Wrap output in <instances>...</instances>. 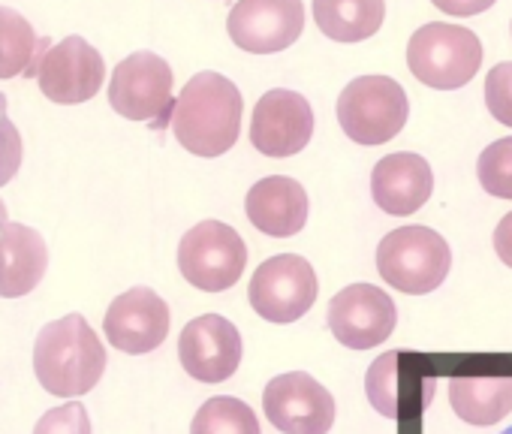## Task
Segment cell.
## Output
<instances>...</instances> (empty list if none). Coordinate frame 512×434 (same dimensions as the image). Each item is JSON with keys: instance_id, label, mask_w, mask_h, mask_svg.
<instances>
[{"instance_id": "ac0fdd59", "label": "cell", "mask_w": 512, "mask_h": 434, "mask_svg": "<svg viewBox=\"0 0 512 434\" xmlns=\"http://www.w3.org/2000/svg\"><path fill=\"white\" fill-rule=\"evenodd\" d=\"M49 269V248L34 227L16 224L0 205V296L22 299L40 287Z\"/></svg>"}, {"instance_id": "e0dca14e", "label": "cell", "mask_w": 512, "mask_h": 434, "mask_svg": "<svg viewBox=\"0 0 512 434\" xmlns=\"http://www.w3.org/2000/svg\"><path fill=\"white\" fill-rule=\"evenodd\" d=\"M308 193L296 178L287 175H269L256 181L244 199L247 221L272 236V239H290L305 230L308 224Z\"/></svg>"}, {"instance_id": "4fadbf2b", "label": "cell", "mask_w": 512, "mask_h": 434, "mask_svg": "<svg viewBox=\"0 0 512 434\" xmlns=\"http://www.w3.org/2000/svg\"><path fill=\"white\" fill-rule=\"evenodd\" d=\"M103 79H106V61L82 37H64L58 46H52L43 55L37 67L40 91L61 106L88 103L91 97L100 94Z\"/></svg>"}, {"instance_id": "f546056e", "label": "cell", "mask_w": 512, "mask_h": 434, "mask_svg": "<svg viewBox=\"0 0 512 434\" xmlns=\"http://www.w3.org/2000/svg\"><path fill=\"white\" fill-rule=\"evenodd\" d=\"M500 434H512V425H509V428H503V431H500Z\"/></svg>"}, {"instance_id": "5bb4252c", "label": "cell", "mask_w": 512, "mask_h": 434, "mask_svg": "<svg viewBox=\"0 0 512 434\" xmlns=\"http://www.w3.org/2000/svg\"><path fill=\"white\" fill-rule=\"evenodd\" d=\"M241 353V332L220 314H202L190 320L178 338V359L199 383L229 380L241 365Z\"/></svg>"}, {"instance_id": "52a82bcc", "label": "cell", "mask_w": 512, "mask_h": 434, "mask_svg": "<svg viewBox=\"0 0 512 434\" xmlns=\"http://www.w3.org/2000/svg\"><path fill=\"white\" fill-rule=\"evenodd\" d=\"M320 296V281L314 266L299 254L269 257L253 272L247 299L250 308L269 323H296L302 320Z\"/></svg>"}, {"instance_id": "44dd1931", "label": "cell", "mask_w": 512, "mask_h": 434, "mask_svg": "<svg viewBox=\"0 0 512 434\" xmlns=\"http://www.w3.org/2000/svg\"><path fill=\"white\" fill-rule=\"evenodd\" d=\"M386 0H314V22L335 43H362L383 28Z\"/></svg>"}, {"instance_id": "5b68a950", "label": "cell", "mask_w": 512, "mask_h": 434, "mask_svg": "<svg viewBox=\"0 0 512 434\" xmlns=\"http://www.w3.org/2000/svg\"><path fill=\"white\" fill-rule=\"evenodd\" d=\"M410 115L404 88L389 76H359L338 97L341 130L356 145H383L395 139Z\"/></svg>"}, {"instance_id": "7402d4cb", "label": "cell", "mask_w": 512, "mask_h": 434, "mask_svg": "<svg viewBox=\"0 0 512 434\" xmlns=\"http://www.w3.org/2000/svg\"><path fill=\"white\" fill-rule=\"evenodd\" d=\"M37 46L40 40L31 22L10 7H0V79H16L31 70Z\"/></svg>"}, {"instance_id": "603a6c76", "label": "cell", "mask_w": 512, "mask_h": 434, "mask_svg": "<svg viewBox=\"0 0 512 434\" xmlns=\"http://www.w3.org/2000/svg\"><path fill=\"white\" fill-rule=\"evenodd\" d=\"M190 434H263V431L250 404L232 395H217L196 410L190 422Z\"/></svg>"}, {"instance_id": "d6986e66", "label": "cell", "mask_w": 512, "mask_h": 434, "mask_svg": "<svg viewBox=\"0 0 512 434\" xmlns=\"http://www.w3.org/2000/svg\"><path fill=\"white\" fill-rule=\"evenodd\" d=\"M434 190V172L425 157L413 151H398L383 157L371 172V196L374 202L395 217H407L419 211Z\"/></svg>"}, {"instance_id": "2e32d148", "label": "cell", "mask_w": 512, "mask_h": 434, "mask_svg": "<svg viewBox=\"0 0 512 434\" xmlns=\"http://www.w3.org/2000/svg\"><path fill=\"white\" fill-rule=\"evenodd\" d=\"M404 356L401 350H389L365 374L368 401L386 419L416 416L434 395V374H425L419 365H404Z\"/></svg>"}, {"instance_id": "8fae6325", "label": "cell", "mask_w": 512, "mask_h": 434, "mask_svg": "<svg viewBox=\"0 0 512 434\" xmlns=\"http://www.w3.org/2000/svg\"><path fill=\"white\" fill-rule=\"evenodd\" d=\"M329 329L350 350H371L383 344L395 323L398 308L392 296L374 284H350L329 302Z\"/></svg>"}, {"instance_id": "cb8c5ba5", "label": "cell", "mask_w": 512, "mask_h": 434, "mask_svg": "<svg viewBox=\"0 0 512 434\" xmlns=\"http://www.w3.org/2000/svg\"><path fill=\"white\" fill-rule=\"evenodd\" d=\"M476 175H479V184L485 187V193L512 199V136L491 142L479 154Z\"/></svg>"}, {"instance_id": "8992f818", "label": "cell", "mask_w": 512, "mask_h": 434, "mask_svg": "<svg viewBox=\"0 0 512 434\" xmlns=\"http://www.w3.org/2000/svg\"><path fill=\"white\" fill-rule=\"evenodd\" d=\"M247 266L244 239L220 221H202L178 245V272L202 293H223L238 284Z\"/></svg>"}, {"instance_id": "83f0119b", "label": "cell", "mask_w": 512, "mask_h": 434, "mask_svg": "<svg viewBox=\"0 0 512 434\" xmlns=\"http://www.w3.org/2000/svg\"><path fill=\"white\" fill-rule=\"evenodd\" d=\"M431 4L446 13V16H458V19H467V16H479L485 10H491L497 0H431Z\"/></svg>"}, {"instance_id": "f1b7e54d", "label": "cell", "mask_w": 512, "mask_h": 434, "mask_svg": "<svg viewBox=\"0 0 512 434\" xmlns=\"http://www.w3.org/2000/svg\"><path fill=\"white\" fill-rule=\"evenodd\" d=\"M494 251L512 269V211L503 217V221L497 224V230H494Z\"/></svg>"}, {"instance_id": "d4e9b609", "label": "cell", "mask_w": 512, "mask_h": 434, "mask_svg": "<svg viewBox=\"0 0 512 434\" xmlns=\"http://www.w3.org/2000/svg\"><path fill=\"white\" fill-rule=\"evenodd\" d=\"M22 154V133L7 115V97L0 94V187L16 178V172L22 169Z\"/></svg>"}, {"instance_id": "7c38bea8", "label": "cell", "mask_w": 512, "mask_h": 434, "mask_svg": "<svg viewBox=\"0 0 512 434\" xmlns=\"http://www.w3.org/2000/svg\"><path fill=\"white\" fill-rule=\"evenodd\" d=\"M314 136L311 103L287 88H272L253 106L250 142L266 157H293L305 151Z\"/></svg>"}, {"instance_id": "9a60e30c", "label": "cell", "mask_w": 512, "mask_h": 434, "mask_svg": "<svg viewBox=\"0 0 512 434\" xmlns=\"http://www.w3.org/2000/svg\"><path fill=\"white\" fill-rule=\"evenodd\" d=\"M169 305L148 287H133L112 299L106 317H103V332L109 344L121 353L142 356L157 350L169 338Z\"/></svg>"}, {"instance_id": "ba28073f", "label": "cell", "mask_w": 512, "mask_h": 434, "mask_svg": "<svg viewBox=\"0 0 512 434\" xmlns=\"http://www.w3.org/2000/svg\"><path fill=\"white\" fill-rule=\"evenodd\" d=\"M263 410L284 434H329L335 422L332 392L308 371H287L263 389Z\"/></svg>"}, {"instance_id": "3957f363", "label": "cell", "mask_w": 512, "mask_h": 434, "mask_svg": "<svg viewBox=\"0 0 512 434\" xmlns=\"http://www.w3.org/2000/svg\"><path fill=\"white\" fill-rule=\"evenodd\" d=\"M452 269V251L446 239L428 227L392 230L377 248L380 278L407 296H425L437 290Z\"/></svg>"}, {"instance_id": "9c48e42d", "label": "cell", "mask_w": 512, "mask_h": 434, "mask_svg": "<svg viewBox=\"0 0 512 434\" xmlns=\"http://www.w3.org/2000/svg\"><path fill=\"white\" fill-rule=\"evenodd\" d=\"M172 67L154 52L124 58L109 82V103L127 121H157L172 106Z\"/></svg>"}, {"instance_id": "ffe728a7", "label": "cell", "mask_w": 512, "mask_h": 434, "mask_svg": "<svg viewBox=\"0 0 512 434\" xmlns=\"http://www.w3.org/2000/svg\"><path fill=\"white\" fill-rule=\"evenodd\" d=\"M449 401L458 419L470 425H494L512 410L509 377H449Z\"/></svg>"}, {"instance_id": "277c9868", "label": "cell", "mask_w": 512, "mask_h": 434, "mask_svg": "<svg viewBox=\"0 0 512 434\" xmlns=\"http://www.w3.org/2000/svg\"><path fill=\"white\" fill-rule=\"evenodd\" d=\"M410 73L437 91L464 88L482 67V43L461 25H422L407 43Z\"/></svg>"}, {"instance_id": "484cf974", "label": "cell", "mask_w": 512, "mask_h": 434, "mask_svg": "<svg viewBox=\"0 0 512 434\" xmlns=\"http://www.w3.org/2000/svg\"><path fill=\"white\" fill-rule=\"evenodd\" d=\"M485 106L500 124L512 127V61L494 64L485 76Z\"/></svg>"}, {"instance_id": "7a4b0ae2", "label": "cell", "mask_w": 512, "mask_h": 434, "mask_svg": "<svg viewBox=\"0 0 512 434\" xmlns=\"http://www.w3.org/2000/svg\"><path fill=\"white\" fill-rule=\"evenodd\" d=\"M106 362V347L82 314L46 323L34 344V374L58 398L88 395L100 383Z\"/></svg>"}, {"instance_id": "4316f807", "label": "cell", "mask_w": 512, "mask_h": 434, "mask_svg": "<svg viewBox=\"0 0 512 434\" xmlns=\"http://www.w3.org/2000/svg\"><path fill=\"white\" fill-rule=\"evenodd\" d=\"M34 434H91V416L79 401L52 407L34 425Z\"/></svg>"}, {"instance_id": "30bf717a", "label": "cell", "mask_w": 512, "mask_h": 434, "mask_svg": "<svg viewBox=\"0 0 512 434\" xmlns=\"http://www.w3.org/2000/svg\"><path fill=\"white\" fill-rule=\"evenodd\" d=\"M305 28L302 0H238L226 19L232 43L250 55L290 49Z\"/></svg>"}, {"instance_id": "6da1fadb", "label": "cell", "mask_w": 512, "mask_h": 434, "mask_svg": "<svg viewBox=\"0 0 512 434\" xmlns=\"http://www.w3.org/2000/svg\"><path fill=\"white\" fill-rule=\"evenodd\" d=\"M241 91L220 73H196L172 106V133L196 157L226 154L241 133Z\"/></svg>"}]
</instances>
